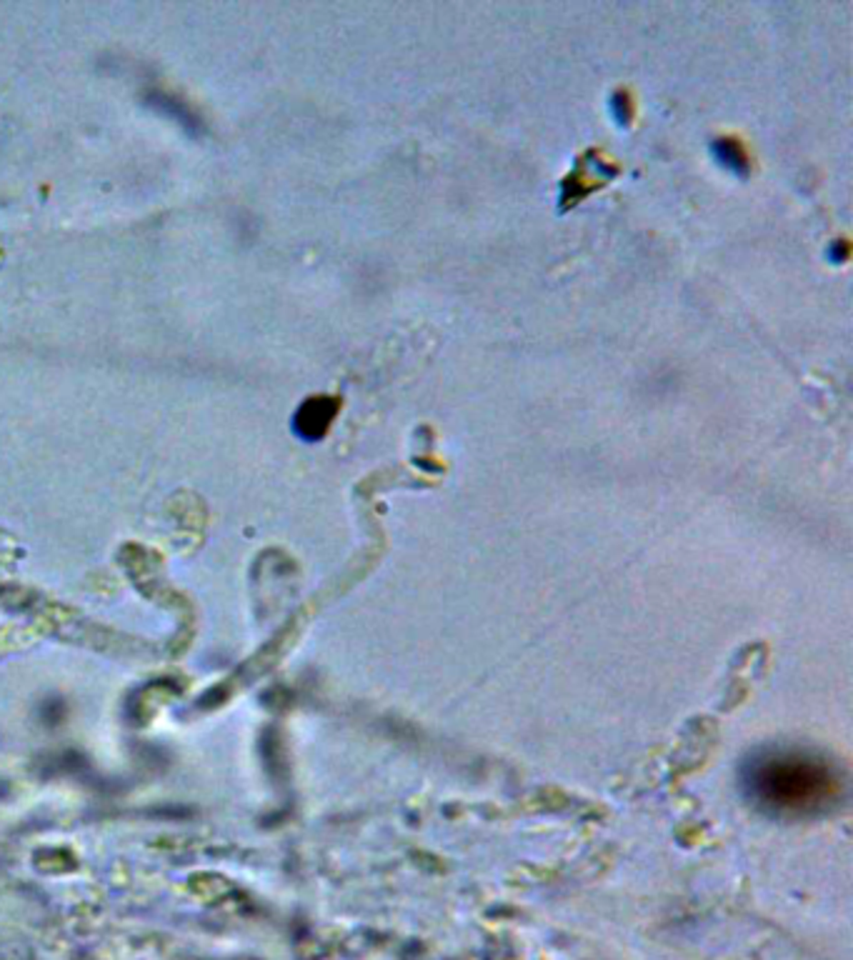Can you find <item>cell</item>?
I'll use <instances>...</instances> for the list:
<instances>
[{
  "label": "cell",
  "instance_id": "cell-1",
  "mask_svg": "<svg viewBox=\"0 0 853 960\" xmlns=\"http://www.w3.org/2000/svg\"><path fill=\"white\" fill-rule=\"evenodd\" d=\"M741 785L756 808L781 820L818 818L843 795L841 770L801 748H763L743 763Z\"/></svg>",
  "mask_w": 853,
  "mask_h": 960
},
{
  "label": "cell",
  "instance_id": "cell-2",
  "mask_svg": "<svg viewBox=\"0 0 853 960\" xmlns=\"http://www.w3.org/2000/svg\"><path fill=\"white\" fill-rule=\"evenodd\" d=\"M338 408V403L333 398H311L296 415V428L306 438H321L328 423H331L333 413Z\"/></svg>",
  "mask_w": 853,
  "mask_h": 960
},
{
  "label": "cell",
  "instance_id": "cell-3",
  "mask_svg": "<svg viewBox=\"0 0 853 960\" xmlns=\"http://www.w3.org/2000/svg\"><path fill=\"white\" fill-rule=\"evenodd\" d=\"M713 155L718 158L721 165H726L733 173H748V160H746V153L741 150V145L731 138H721L713 143Z\"/></svg>",
  "mask_w": 853,
  "mask_h": 960
},
{
  "label": "cell",
  "instance_id": "cell-4",
  "mask_svg": "<svg viewBox=\"0 0 853 960\" xmlns=\"http://www.w3.org/2000/svg\"><path fill=\"white\" fill-rule=\"evenodd\" d=\"M613 108H616V113H618V118H621V123H626V120H628V100H626V95H623V93H618V95H616V100H613Z\"/></svg>",
  "mask_w": 853,
  "mask_h": 960
}]
</instances>
